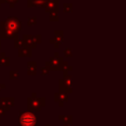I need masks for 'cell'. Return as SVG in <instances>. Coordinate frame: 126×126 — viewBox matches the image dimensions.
I'll return each mask as SVG.
<instances>
[{"label": "cell", "mask_w": 126, "mask_h": 126, "mask_svg": "<svg viewBox=\"0 0 126 126\" xmlns=\"http://www.w3.org/2000/svg\"><path fill=\"white\" fill-rule=\"evenodd\" d=\"M0 48H1V47H0Z\"/></svg>", "instance_id": "32"}, {"label": "cell", "mask_w": 126, "mask_h": 126, "mask_svg": "<svg viewBox=\"0 0 126 126\" xmlns=\"http://www.w3.org/2000/svg\"><path fill=\"white\" fill-rule=\"evenodd\" d=\"M0 126H1V125H0Z\"/></svg>", "instance_id": "33"}, {"label": "cell", "mask_w": 126, "mask_h": 126, "mask_svg": "<svg viewBox=\"0 0 126 126\" xmlns=\"http://www.w3.org/2000/svg\"><path fill=\"white\" fill-rule=\"evenodd\" d=\"M40 72H41V75H42V76H47V75H49V70H48L46 67H42V68L40 69Z\"/></svg>", "instance_id": "24"}, {"label": "cell", "mask_w": 126, "mask_h": 126, "mask_svg": "<svg viewBox=\"0 0 126 126\" xmlns=\"http://www.w3.org/2000/svg\"><path fill=\"white\" fill-rule=\"evenodd\" d=\"M45 126H53V125H51V124H45Z\"/></svg>", "instance_id": "28"}, {"label": "cell", "mask_w": 126, "mask_h": 126, "mask_svg": "<svg viewBox=\"0 0 126 126\" xmlns=\"http://www.w3.org/2000/svg\"><path fill=\"white\" fill-rule=\"evenodd\" d=\"M44 105H45V98L37 97L35 93H33L31 97H28V110L29 111H32V112L40 111Z\"/></svg>", "instance_id": "3"}, {"label": "cell", "mask_w": 126, "mask_h": 126, "mask_svg": "<svg viewBox=\"0 0 126 126\" xmlns=\"http://www.w3.org/2000/svg\"><path fill=\"white\" fill-rule=\"evenodd\" d=\"M32 49L26 46H22L18 48V56L19 57H32Z\"/></svg>", "instance_id": "11"}, {"label": "cell", "mask_w": 126, "mask_h": 126, "mask_svg": "<svg viewBox=\"0 0 126 126\" xmlns=\"http://www.w3.org/2000/svg\"><path fill=\"white\" fill-rule=\"evenodd\" d=\"M27 72L29 76L36 75V62L35 61H29L27 63Z\"/></svg>", "instance_id": "13"}, {"label": "cell", "mask_w": 126, "mask_h": 126, "mask_svg": "<svg viewBox=\"0 0 126 126\" xmlns=\"http://www.w3.org/2000/svg\"><path fill=\"white\" fill-rule=\"evenodd\" d=\"M19 114V126H37V117L35 112L26 110L20 111Z\"/></svg>", "instance_id": "2"}, {"label": "cell", "mask_w": 126, "mask_h": 126, "mask_svg": "<svg viewBox=\"0 0 126 126\" xmlns=\"http://www.w3.org/2000/svg\"><path fill=\"white\" fill-rule=\"evenodd\" d=\"M68 100V94L62 92H57L54 94V101L59 103V106H63L64 102Z\"/></svg>", "instance_id": "10"}, {"label": "cell", "mask_w": 126, "mask_h": 126, "mask_svg": "<svg viewBox=\"0 0 126 126\" xmlns=\"http://www.w3.org/2000/svg\"><path fill=\"white\" fill-rule=\"evenodd\" d=\"M63 62L62 57H50L49 60L45 62V67L49 71H61Z\"/></svg>", "instance_id": "6"}, {"label": "cell", "mask_w": 126, "mask_h": 126, "mask_svg": "<svg viewBox=\"0 0 126 126\" xmlns=\"http://www.w3.org/2000/svg\"><path fill=\"white\" fill-rule=\"evenodd\" d=\"M72 85H73V80H72L71 75L64 74L63 79L59 80V92L65 93L67 94L72 93L73 92Z\"/></svg>", "instance_id": "4"}, {"label": "cell", "mask_w": 126, "mask_h": 126, "mask_svg": "<svg viewBox=\"0 0 126 126\" xmlns=\"http://www.w3.org/2000/svg\"><path fill=\"white\" fill-rule=\"evenodd\" d=\"M49 20L51 22H57V21H59L58 12H51V13H49Z\"/></svg>", "instance_id": "18"}, {"label": "cell", "mask_w": 126, "mask_h": 126, "mask_svg": "<svg viewBox=\"0 0 126 126\" xmlns=\"http://www.w3.org/2000/svg\"><path fill=\"white\" fill-rule=\"evenodd\" d=\"M5 88H6V85H4V84H0V92H1L2 89H5Z\"/></svg>", "instance_id": "25"}, {"label": "cell", "mask_w": 126, "mask_h": 126, "mask_svg": "<svg viewBox=\"0 0 126 126\" xmlns=\"http://www.w3.org/2000/svg\"><path fill=\"white\" fill-rule=\"evenodd\" d=\"M53 57H59V53H58V52H55V53H54V56H53Z\"/></svg>", "instance_id": "26"}, {"label": "cell", "mask_w": 126, "mask_h": 126, "mask_svg": "<svg viewBox=\"0 0 126 126\" xmlns=\"http://www.w3.org/2000/svg\"><path fill=\"white\" fill-rule=\"evenodd\" d=\"M45 1H47V0H45Z\"/></svg>", "instance_id": "31"}, {"label": "cell", "mask_w": 126, "mask_h": 126, "mask_svg": "<svg viewBox=\"0 0 126 126\" xmlns=\"http://www.w3.org/2000/svg\"><path fill=\"white\" fill-rule=\"evenodd\" d=\"M37 21H36V17H29L28 18V22H27V25L29 27L31 26H33V25H36Z\"/></svg>", "instance_id": "21"}, {"label": "cell", "mask_w": 126, "mask_h": 126, "mask_svg": "<svg viewBox=\"0 0 126 126\" xmlns=\"http://www.w3.org/2000/svg\"><path fill=\"white\" fill-rule=\"evenodd\" d=\"M14 97H1L0 98V108L4 109L6 112L10 110L12 106H14Z\"/></svg>", "instance_id": "9"}, {"label": "cell", "mask_w": 126, "mask_h": 126, "mask_svg": "<svg viewBox=\"0 0 126 126\" xmlns=\"http://www.w3.org/2000/svg\"><path fill=\"white\" fill-rule=\"evenodd\" d=\"M63 54H64V56L65 57H72L73 56V53H72V48H70V47H66L65 49H64V51H63Z\"/></svg>", "instance_id": "23"}, {"label": "cell", "mask_w": 126, "mask_h": 126, "mask_svg": "<svg viewBox=\"0 0 126 126\" xmlns=\"http://www.w3.org/2000/svg\"><path fill=\"white\" fill-rule=\"evenodd\" d=\"M72 66H70L69 64H68V62L67 61H64L63 62V64H62V69H61V71H63V73L64 74H68V72L69 71H72Z\"/></svg>", "instance_id": "16"}, {"label": "cell", "mask_w": 126, "mask_h": 126, "mask_svg": "<svg viewBox=\"0 0 126 126\" xmlns=\"http://www.w3.org/2000/svg\"><path fill=\"white\" fill-rule=\"evenodd\" d=\"M22 29V23L17 17H8L0 23V38H18V32Z\"/></svg>", "instance_id": "1"}, {"label": "cell", "mask_w": 126, "mask_h": 126, "mask_svg": "<svg viewBox=\"0 0 126 126\" xmlns=\"http://www.w3.org/2000/svg\"><path fill=\"white\" fill-rule=\"evenodd\" d=\"M46 1L45 0H28V8L36 7V8H44Z\"/></svg>", "instance_id": "12"}, {"label": "cell", "mask_w": 126, "mask_h": 126, "mask_svg": "<svg viewBox=\"0 0 126 126\" xmlns=\"http://www.w3.org/2000/svg\"><path fill=\"white\" fill-rule=\"evenodd\" d=\"M24 46L29 47L31 49L35 48L37 46L38 43L41 42V35L40 34H36V35H31V34H25L22 38Z\"/></svg>", "instance_id": "5"}, {"label": "cell", "mask_w": 126, "mask_h": 126, "mask_svg": "<svg viewBox=\"0 0 126 126\" xmlns=\"http://www.w3.org/2000/svg\"><path fill=\"white\" fill-rule=\"evenodd\" d=\"M0 41H1V38H0ZM0 47H1V44H0Z\"/></svg>", "instance_id": "29"}, {"label": "cell", "mask_w": 126, "mask_h": 126, "mask_svg": "<svg viewBox=\"0 0 126 126\" xmlns=\"http://www.w3.org/2000/svg\"><path fill=\"white\" fill-rule=\"evenodd\" d=\"M58 119L62 120L64 122V124L65 123H72V115H64V116L60 115V116H58Z\"/></svg>", "instance_id": "17"}, {"label": "cell", "mask_w": 126, "mask_h": 126, "mask_svg": "<svg viewBox=\"0 0 126 126\" xmlns=\"http://www.w3.org/2000/svg\"><path fill=\"white\" fill-rule=\"evenodd\" d=\"M1 4H2V3H1V2H0V7H1Z\"/></svg>", "instance_id": "30"}, {"label": "cell", "mask_w": 126, "mask_h": 126, "mask_svg": "<svg viewBox=\"0 0 126 126\" xmlns=\"http://www.w3.org/2000/svg\"><path fill=\"white\" fill-rule=\"evenodd\" d=\"M63 11L65 13H71L73 11V6L71 3H65L63 4Z\"/></svg>", "instance_id": "19"}, {"label": "cell", "mask_w": 126, "mask_h": 126, "mask_svg": "<svg viewBox=\"0 0 126 126\" xmlns=\"http://www.w3.org/2000/svg\"><path fill=\"white\" fill-rule=\"evenodd\" d=\"M49 42L51 44H53L55 48H59L60 44H62L64 42V32H63V31H60V30L54 31V37L50 38Z\"/></svg>", "instance_id": "7"}, {"label": "cell", "mask_w": 126, "mask_h": 126, "mask_svg": "<svg viewBox=\"0 0 126 126\" xmlns=\"http://www.w3.org/2000/svg\"><path fill=\"white\" fill-rule=\"evenodd\" d=\"M59 9V0H47L44 6V10L46 13L58 12Z\"/></svg>", "instance_id": "8"}, {"label": "cell", "mask_w": 126, "mask_h": 126, "mask_svg": "<svg viewBox=\"0 0 126 126\" xmlns=\"http://www.w3.org/2000/svg\"><path fill=\"white\" fill-rule=\"evenodd\" d=\"M63 126H72V123H65Z\"/></svg>", "instance_id": "27"}, {"label": "cell", "mask_w": 126, "mask_h": 126, "mask_svg": "<svg viewBox=\"0 0 126 126\" xmlns=\"http://www.w3.org/2000/svg\"><path fill=\"white\" fill-rule=\"evenodd\" d=\"M22 46H24L23 40L20 39L19 37H18V38H15V39H14V47H15V48H20V47H22Z\"/></svg>", "instance_id": "22"}, {"label": "cell", "mask_w": 126, "mask_h": 126, "mask_svg": "<svg viewBox=\"0 0 126 126\" xmlns=\"http://www.w3.org/2000/svg\"><path fill=\"white\" fill-rule=\"evenodd\" d=\"M0 2L1 3H7V4H9L10 8H14L15 5L19 2V0H0Z\"/></svg>", "instance_id": "20"}, {"label": "cell", "mask_w": 126, "mask_h": 126, "mask_svg": "<svg viewBox=\"0 0 126 126\" xmlns=\"http://www.w3.org/2000/svg\"><path fill=\"white\" fill-rule=\"evenodd\" d=\"M20 77V72L19 70H11L9 72V79L10 80H17Z\"/></svg>", "instance_id": "15"}, {"label": "cell", "mask_w": 126, "mask_h": 126, "mask_svg": "<svg viewBox=\"0 0 126 126\" xmlns=\"http://www.w3.org/2000/svg\"><path fill=\"white\" fill-rule=\"evenodd\" d=\"M10 65V58L6 56L4 52H0V67L1 66H6L8 67Z\"/></svg>", "instance_id": "14"}]
</instances>
